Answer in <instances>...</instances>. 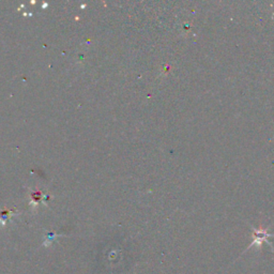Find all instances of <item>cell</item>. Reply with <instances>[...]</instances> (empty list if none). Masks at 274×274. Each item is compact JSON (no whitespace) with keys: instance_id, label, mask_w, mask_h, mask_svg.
I'll return each instance as SVG.
<instances>
[{"instance_id":"1","label":"cell","mask_w":274,"mask_h":274,"mask_svg":"<svg viewBox=\"0 0 274 274\" xmlns=\"http://www.w3.org/2000/svg\"><path fill=\"white\" fill-rule=\"evenodd\" d=\"M14 212V210H5V211L0 212V224L5 225L8 220L11 217V215H13Z\"/></svg>"}]
</instances>
